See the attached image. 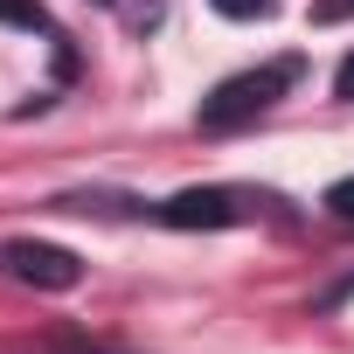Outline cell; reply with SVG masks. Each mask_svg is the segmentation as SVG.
Wrapping results in <instances>:
<instances>
[{"instance_id": "2", "label": "cell", "mask_w": 354, "mask_h": 354, "mask_svg": "<svg viewBox=\"0 0 354 354\" xmlns=\"http://www.w3.org/2000/svg\"><path fill=\"white\" fill-rule=\"evenodd\" d=\"M271 209V195L257 188H181V195H167L153 216L167 230H243Z\"/></svg>"}, {"instance_id": "3", "label": "cell", "mask_w": 354, "mask_h": 354, "mask_svg": "<svg viewBox=\"0 0 354 354\" xmlns=\"http://www.w3.org/2000/svg\"><path fill=\"white\" fill-rule=\"evenodd\" d=\"M0 278L8 285H35V292H77L84 285V257L42 236H0Z\"/></svg>"}, {"instance_id": "1", "label": "cell", "mask_w": 354, "mask_h": 354, "mask_svg": "<svg viewBox=\"0 0 354 354\" xmlns=\"http://www.w3.org/2000/svg\"><path fill=\"white\" fill-rule=\"evenodd\" d=\"M299 77H306V56H271V63H257V70H236V77H223V84L202 97L195 125H202V132H243V125H257Z\"/></svg>"}, {"instance_id": "6", "label": "cell", "mask_w": 354, "mask_h": 354, "mask_svg": "<svg viewBox=\"0 0 354 354\" xmlns=\"http://www.w3.org/2000/svg\"><path fill=\"white\" fill-rule=\"evenodd\" d=\"M209 8H216V15H230V21H264L278 0H209Z\"/></svg>"}, {"instance_id": "4", "label": "cell", "mask_w": 354, "mask_h": 354, "mask_svg": "<svg viewBox=\"0 0 354 354\" xmlns=\"http://www.w3.org/2000/svg\"><path fill=\"white\" fill-rule=\"evenodd\" d=\"M56 209H70V216H139L146 202H132V195H63Z\"/></svg>"}, {"instance_id": "7", "label": "cell", "mask_w": 354, "mask_h": 354, "mask_svg": "<svg viewBox=\"0 0 354 354\" xmlns=\"http://www.w3.org/2000/svg\"><path fill=\"white\" fill-rule=\"evenodd\" d=\"M326 209H333L340 223H354V174H347V181H333V188H326Z\"/></svg>"}, {"instance_id": "8", "label": "cell", "mask_w": 354, "mask_h": 354, "mask_svg": "<svg viewBox=\"0 0 354 354\" xmlns=\"http://www.w3.org/2000/svg\"><path fill=\"white\" fill-rule=\"evenodd\" d=\"M313 21L333 28V21H354V0H313Z\"/></svg>"}, {"instance_id": "10", "label": "cell", "mask_w": 354, "mask_h": 354, "mask_svg": "<svg viewBox=\"0 0 354 354\" xmlns=\"http://www.w3.org/2000/svg\"><path fill=\"white\" fill-rule=\"evenodd\" d=\"M70 354H97V347H84V340H77V347H70Z\"/></svg>"}, {"instance_id": "9", "label": "cell", "mask_w": 354, "mask_h": 354, "mask_svg": "<svg viewBox=\"0 0 354 354\" xmlns=\"http://www.w3.org/2000/svg\"><path fill=\"white\" fill-rule=\"evenodd\" d=\"M333 97H347V104H354V49H347V63L333 70Z\"/></svg>"}, {"instance_id": "5", "label": "cell", "mask_w": 354, "mask_h": 354, "mask_svg": "<svg viewBox=\"0 0 354 354\" xmlns=\"http://www.w3.org/2000/svg\"><path fill=\"white\" fill-rule=\"evenodd\" d=\"M0 21L8 28H49V15L35 8V0H0Z\"/></svg>"}, {"instance_id": "11", "label": "cell", "mask_w": 354, "mask_h": 354, "mask_svg": "<svg viewBox=\"0 0 354 354\" xmlns=\"http://www.w3.org/2000/svg\"><path fill=\"white\" fill-rule=\"evenodd\" d=\"M97 8H111V0H97Z\"/></svg>"}]
</instances>
